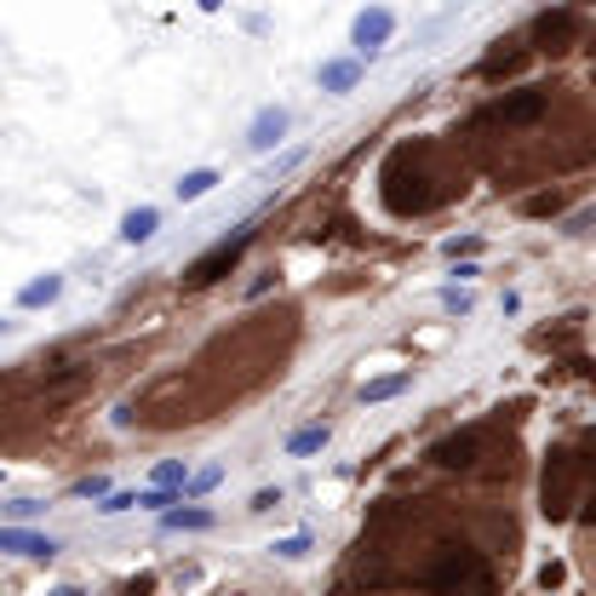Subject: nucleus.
Wrapping results in <instances>:
<instances>
[{
  "mask_svg": "<svg viewBox=\"0 0 596 596\" xmlns=\"http://www.w3.org/2000/svg\"><path fill=\"white\" fill-rule=\"evenodd\" d=\"M402 390H413V368H402V373H384V379H368V384H361L356 395L373 408V402H395Z\"/></svg>",
  "mask_w": 596,
  "mask_h": 596,
  "instance_id": "obj_13",
  "label": "nucleus"
},
{
  "mask_svg": "<svg viewBox=\"0 0 596 596\" xmlns=\"http://www.w3.org/2000/svg\"><path fill=\"white\" fill-rule=\"evenodd\" d=\"M161 527H167V534H207V527H218V516L207 505H173L161 516Z\"/></svg>",
  "mask_w": 596,
  "mask_h": 596,
  "instance_id": "obj_9",
  "label": "nucleus"
},
{
  "mask_svg": "<svg viewBox=\"0 0 596 596\" xmlns=\"http://www.w3.org/2000/svg\"><path fill=\"white\" fill-rule=\"evenodd\" d=\"M471 305H476L471 287H442V310L448 316H471Z\"/></svg>",
  "mask_w": 596,
  "mask_h": 596,
  "instance_id": "obj_18",
  "label": "nucleus"
},
{
  "mask_svg": "<svg viewBox=\"0 0 596 596\" xmlns=\"http://www.w3.org/2000/svg\"><path fill=\"white\" fill-rule=\"evenodd\" d=\"M562 207V195H534V202H527V213H556Z\"/></svg>",
  "mask_w": 596,
  "mask_h": 596,
  "instance_id": "obj_26",
  "label": "nucleus"
},
{
  "mask_svg": "<svg viewBox=\"0 0 596 596\" xmlns=\"http://www.w3.org/2000/svg\"><path fill=\"white\" fill-rule=\"evenodd\" d=\"M218 482H224V471H218V465H207V471H195V476H189V487H184V500H189V493H213Z\"/></svg>",
  "mask_w": 596,
  "mask_h": 596,
  "instance_id": "obj_19",
  "label": "nucleus"
},
{
  "mask_svg": "<svg viewBox=\"0 0 596 596\" xmlns=\"http://www.w3.org/2000/svg\"><path fill=\"white\" fill-rule=\"evenodd\" d=\"M47 596H81L75 585H58V590H47Z\"/></svg>",
  "mask_w": 596,
  "mask_h": 596,
  "instance_id": "obj_27",
  "label": "nucleus"
},
{
  "mask_svg": "<svg viewBox=\"0 0 596 596\" xmlns=\"http://www.w3.org/2000/svg\"><path fill=\"white\" fill-rule=\"evenodd\" d=\"M41 511H47V500H7V505H0V516H7L12 527H18V522H35Z\"/></svg>",
  "mask_w": 596,
  "mask_h": 596,
  "instance_id": "obj_17",
  "label": "nucleus"
},
{
  "mask_svg": "<svg viewBox=\"0 0 596 596\" xmlns=\"http://www.w3.org/2000/svg\"><path fill=\"white\" fill-rule=\"evenodd\" d=\"M476 448H482V430H459V436H448V442L430 448V459H436V465H471Z\"/></svg>",
  "mask_w": 596,
  "mask_h": 596,
  "instance_id": "obj_10",
  "label": "nucleus"
},
{
  "mask_svg": "<svg viewBox=\"0 0 596 596\" xmlns=\"http://www.w3.org/2000/svg\"><path fill=\"white\" fill-rule=\"evenodd\" d=\"M442 253H448V258H459V253H465V258H476V253H482V242H476V236H465V242H448Z\"/></svg>",
  "mask_w": 596,
  "mask_h": 596,
  "instance_id": "obj_23",
  "label": "nucleus"
},
{
  "mask_svg": "<svg viewBox=\"0 0 596 596\" xmlns=\"http://www.w3.org/2000/svg\"><path fill=\"white\" fill-rule=\"evenodd\" d=\"M189 476H195V471L184 465V459H161V465L150 471V482H155V487H173V493H184V487H189Z\"/></svg>",
  "mask_w": 596,
  "mask_h": 596,
  "instance_id": "obj_15",
  "label": "nucleus"
},
{
  "mask_svg": "<svg viewBox=\"0 0 596 596\" xmlns=\"http://www.w3.org/2000/svg\"><path fill=\"white\" fill-rule=\"evenodd\" d=\"M115 236H121L126 247H144V242H155V236H161V207H150V202H144V207H126Z\"/></svg>",
  "mask_w": 596,
  "mask_h": 596,
  "instance_id": "obj_7",
  "label": "nucleus"
},
{
  "mask_svg": "<svg viewBox=\"0 0 596 596\" xmlns=\"http://www.w3.org/2000/svg\"><path fill=\"white\" fill-rule=\"evenodd\" d=\"M276 505H281V487H264L258 500H253V511H276Z\"/></svg>",
  "mask_w": 596,
  "mask_h": 596,
  "instance_id": "obj_24",
  "label": "nucleus"
},
{
  "mask_svg": "<svg viewBox=\"0 0 596 596\" xmlns=\"http://www.w3.org/2000/svg\"><path fill=\"white\" fill-rule=\"evenodd\" d=\"M97 511H104V516H121V511H138V493H110V500L97 505Z\"/></svg>",
  "mask_w": 596,
  "mask_h": 596,
  "instance_id": "obj_21",
  "label": "nucleus"
},
{
  "mask_svg": "<svg viewBox=\"0 0 596 596\" xmlns=\"http://www.w3.org/2000/svg\"><path fill=\"white\" fill-rule=\"evenodd\" d=\"M590 522H596V500H590Z\"/></svg>",
  "mask_w": 596,
  "mask_h": 596,
  "instance_id": "obj_28",
  "label": "nucleus"
},
{
  "mask_svg": "<svg viewBox=\"0 0 596 596\" xmlns=\"http://www.w3.org/2000/svg\"><path fill=\"white\" fill-rule=\"evenodd\" d=\"M247 247H253V224H242L236 236L213 242V247H207L202 258H195L189 270H184V287H213V281H224V276L242 264V253H247Z\"/></svg>",
  "mask_w": 596,
  "mask_h": 596,
  "instance_id": "obj_2",
  "label": "nucleus"
},
{
  "mask_svg": "<svg viewBox=\"0 0 596 596\" xmlns=\"http://www.w3.org/2000/svg\"><path fill=\"white\" fill-rule=\"evenodd\" d=\"M0 551H12L23 562H52L63 545L52 534H35V527H12V522H0Z\"/></svg>",
  "mask_w": 596,
  "mask_h": 596,
  "instance_id": "obj_6",
  "label": "nucleus"
},
{
  "mask_svg": "<svg viewBox=\"0 0 596 596\" xmlns=\"http://www.w3.org/2000/svg\"><path fill=\"white\" fill-rule=\"evenodd\" d=\"M287 132H292V110H287V104H264V110L247 121V150H253V155H270V150L287 138Z\"/></svg>",
  "mask_w": 596,
  "mask_h": 596,
  "instance_id": "obj_4",
  "label": "nucleus"
},
{
  "mask_svg": "<svg viewBox=\"0 0 596 596\" xmlns=\"http://www.w3.org/2000/svg\"><path fill=\"white\" fill-rule=\"evenodd\" d=\"M75 493H81V500H104V493H110V476H86V482H75Z\"/></svg>",
  "mask_w": 596,
  "mask_h": 596,
  "instance_id": "obj_22",
  "label": "nucleus"
},
{
  "mask_svg": "<svg viewBox=\"0 0 596 596\" xmlns=\"http://www.w3.org/2000/svg\"><path fill=\"white\" fill-rule=\"evenodd\" d=\"M568 29H574V18H568V12H556V18L545 12V18H540V41H545V52H562V41H568Z\"/></svg>",
  "mask_w": 596,
  "mask_h": 596,
  "instance_id": "obj_16",
  "label": "nucleus"
},
{
  "mask_svg": "<svg viewBox=\"0 0 596 596\" xmlns=\"http://www.w3.org/2000/svg\"><path fill=\"white\" fill-rule=\"evenodd\" d=\"M327 442H333V424L316 419V424H298V430H292V436H287V453H292V459H310V453H321Z\"/></svg>",
  "mask_w": 596,
  "mask_h": 596,
  "instance_id": "obj_12",
  "label": "nucleus"
},
{
  "mask_svg": "<svg viewBox=\"0 0 596 596\" xmlns=\"http://www.w3.org/2000/svg\"><path fill=\"white\" fill-rule=\"evenodd\" d=\"M270 551H276V556H287V562H298V556H310V534H292V540H276Z\"/></svg>",
  "mask_w": 596,
  "mask_h": 596,
  "instance_id": "obj_20",
  "label": "nucleus"
},
{
  "mask_svg": "<svg viewBox=\"0 0 596 596\" xmlns=\"http://www.w3.org/2000/svg\"><path fill=\"white\" fill-rule=\"evenodd\" d=\"M540 585H545V590L562 585V562H545V568H540Z\"/></svg>",
  "mask_w": 596,
  "mask_h": 596,
  "instance_id": "obj_25",
  "label": "nucleus"
},
{
  "mask_svg": "<svg viewBox=\"0 0 596 596\" xmlns=\"http://www.w3.org/2000/svg\"><path fill=\"white\" fill-rule=\"evenodd\" d=\"M361 75H368V58H321L316 63V86L327 92V97H345V92H356L361 86Z\"/></svg>",
  "mask_w": 596,
  "mask_h": 596,
  "instance_id": "obj_5",
  "label": "nucleus"
},
{
  "mask_svg": "<svg viewBox=\"0 0 596 596\" xmlns=\"http://www.w3.org/2000/svg\"><path fill=\"white\" fill-rule=\"evenodd\" d=\"M424 579H430V590H448V596H493V574L471 545H442L436 568Z\"/></svg>",
  "mask_w": 596,
  "mask_h": 596,
  "instance_id": "obj_1",
  "label": "nucleus"
},
{
  "mask_svg": "<svg viewBox=\"0 0 596 596\" xmlns=\"http://www.w3.org/2000/svg\"><path fill=\"white\" fill-rule=\"evenodd\" d=\"M218 189V167H189V173H178V184H173V195L189 207V202H202V195H213Z\"/></svg>",
  "mask_w": 596,
  "mask_h": 596,
  "instance_id": "obj_14",
  "label": "nucleus"
},
{
  "mask_svg": "<svg viewBox=\"0 0 596 596\" xmlns=\"http://www.w3.org/2000/svg\"><path fill=\"white\" fill-rule=\"evenodd\" d=\"M493 115H500L505 126H522V121H534V115H545V92H540V86H527V92L505 97V104L493 110Z\"/></svg>",
  "mask_w": 596,
  "mask_h": 596,
  "instance_id": "obj_11",
  "label": "nucleus"
},
{
  "mask_svg": "<svg viewBox=\"0 0 596 596\" xmlns=\"http://www.w3.org/2000/svg\"><path fill=\"white\" fill-rule=\"evenodd\" d=\"M63 287H70V281H63L58 270H47V276H35V281H23L12 305H18V310H52L58 298H63Z\"/></svg>",
  "mask_w": 596,
  "mask_h": 596,
  "instance_id": "obj_8",
  "label": "nucleus"
},
{
  "mask_svg": "<svg viewBox=\"0 0 596 596\" xmlns=\"http://www.w3.org/2000/svg\"><path fill=\"white\" fill-rule=\"evenodd\" d=\"M390 35H395V12L384 7V0H368L356 18H350V47H356V58H373V52H384L390 47Z\"/></svg>",
  "mask_w": 596,
  "mask_h": 596,
  "instance_id": "obj_3",
  "label": "nucleus"
}]
</instances>
